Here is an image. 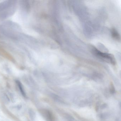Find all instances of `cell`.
I'll list each match as a JSON object with an SVG mask.
<instances>
[{
  "label": "cell",
  "mask_w": 121,
  "mask_h": 121,
  "mask_svg": "<svg viewBox=\"0 0 121 121\" xmlns=\"http://www.w3.org/2000/svg\"><path fill=\"white\" fill-rule=\"evenodd\" d=\"M109 92L111 94H112V95L115 94L116 92L115 88L112 83H111L110 86Z\"/></svg>",
  "instance_id": "8992f818"
},
{
  "label": "cell",
  "mask_w": 121,
  "mask_h": 121,
  "mask_svg": "<svg viewBox=\"0 0 121 121\" xmlns=\"http://www.w3.org/2000/svg\"><path fill=\"white\" fill-rule=\"evenodd\" d=\"M112 37L116 40L120 39V36L117 32L115 29H112Z\"/></svg>",
  "instance_id": "277c9868"
},
{
  "label": "cell",
  "mask_w": 121,
  "mask_h": 121,
  "mask_svg": "<svg viewBox=\"0 0 121 121\" xmlns=\"http://www.w3.org/2000/svg\"><path fill=\"white\" fill-rule=\"evenodd\" d=\"M93 53L96 56L102 60L111 64L112 65H115L116 61L113 55L107 53H103L95 48L93 49Z\"/></svg>",
  "instance_id": "6da1fadb"
},
{
  "label": "cell",
  "mask_w": 121,
  "mask_h": 121,
  "mask_svg": "<svg viewBox=\"0 0 121 121\" xmlns=\"http://www.w3.org/2000/svg\"><path fill=\"white\" fill-rule=\"evenodd\" d=\"M107 105L105 103H104V104H103L102 105L100 106V108L102 109H104L105 108L107 107Z\"/></svg>",
  "instance_id": "52a82bcc"
},
{
  "label": "cell",
  "mask_w": 121,
  "mask_h": 121,
  "mask_svg": "<svg viewBox=\"0 0 121 121\" xmlns=\"http://www.w3.org/2000/svg\"><path fill=\"white\" fill-rule=\"evenodd\" d=\"M52 98L54 99V100L57 102L61 103H64V102L62 100L61 98H60L58 95H56L55 94H52Z\"/></svg>",
  "instance_id": "5b68a950"
},
{
  "label": "cell",
  "mask_w": 121,
  "mask_h": 121,
  "mask_svg": "<svg viewBox=\"0 0 121 121\" xmlns=\"http://www.w3.org/2000/svg\"><path fill=\"white\" fill-rule=\"evenodd\" d=\"M40 112L46 121H55V117L53 113L50 110L43 109L40 110Z\"/></svg>",
  "instance_id": "7a4b0ae2"
},
{
  "label": "cell",
  "mask_w": 121,
  "mask_h": 121,
  "mask_svg": "<svg viewBox=\"0 0 121 121\" xmlns=\"http://www.w3.org/2000/svg\"><path fill=\"white\" fill-rule=\"evenodd\" d=\"M16 83H17V85L19 87V89L20 91V92H21L22 95L25 97H26V93H25V91L24 89V87H23L22 84L20 81L18 80L16 81Z\"/></svg>",
  "instance_id": "3957f363"
}]
</instances>
